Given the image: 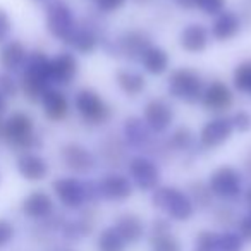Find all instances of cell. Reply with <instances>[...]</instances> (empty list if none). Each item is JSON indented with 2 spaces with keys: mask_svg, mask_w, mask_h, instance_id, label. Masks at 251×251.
Wrapping results in <instances>:
<instances>
[{
  "mask_svg": "<svg viewBox=\"0 0 251 251\" xmlns=\"http://www.w3.org/2000/svg\"><path fill=\"white\" fill-rule=\"evenodd\" d=\"M2 143L19 151H33L42 147V140L36 136L35 121L28 112H12L4 119V134Z\"/></svg>",
  "mask_w": 251,
  "mask_h": 251,
  "instance_id": "cell-1",
  "label": "cell"
},
{
  "mask_svg": "<svg viewBox=\"0 0 251 251\" xmlns=\"http://www.w3.org/2000/svg\"><path fill=\"white\" fill-rule=\"evenodd\" d=\"M169 91L172 97L188 103H196L203 95V81L196 71L181 67L172 71L169 77Z\"/></svg>",
  "mask_w": 251,
  "mask_h": 251,
  "instance_id": "cell-2",
  "label": "cell"
},
{
  "mask_svg": "<svg viewBox=\"0 0 251 251\" xmlns=\"http://www.w3.org/2000/svg\"><path fill=\"white\" fill-rule=\"evenodd\" d=\"M45 26L53 38L69 43L71 36L76 31V19L69 5L55 0L50 2L45 9Z\"/></svg>",
  "mask_w": 251,
  "mask_h": 251,
  "instance_id": "cell-3",
  "label": "cell"
},
{
  "mask_svg": "<svg viewBox=\"0 0 251 251\" xmlns=\"http://www.w3.org/2000/svg\"><path fill=\"white\" fill-rule=\"evenodd\" d=\"M74 105H76L77 114L90 124H103L110 119V107L105 103V100L97 91L90 88L77 91Z\"/></svg>",
  "mask_w": 251,
  "mask_h": 251,
  "instance_id": "cell-4",
  "label": "cell"
},
{
  "mask_svg": "<svg viewBox=\"0 0 251 251\" xmlns=\"http://www.w3.org/2000/svg\"><path fill=\"white\" fill-rule=\"evenodd\" d=\"M153 203L158 208H164L176 220H188L193 215L191 200L176 188L157 189L153 196Z\"/></svg>",
  "mask_w": 251,
  "mask_h": 251,
  "instance_id": "cell-5",
  "label": "cell"
},
{
  "mask_svg": "<svg viewBox=\"0 0 251 251\" xmlns=\"http://www.w3.org/2000/svg\"><path fill=\"white\" fill-rule=\"evenodd\" d=\"M210 193L220 196V198H234L241 191V176L234 167L224 165L219 167L212 176L208 182Z\"/></svg>",
  "mask_w": 251,
  "mask_h": 251,
  "instance_id": "cell-6",
  "label": "cell"
},
{
  "mask_svg": "<svg viewBox=\"0 0 251 251\" xmlns=\"http://www.w3.org/2000/svg\"><path fill=\"white\" fill-rule=\"evenodd\" d=\"M16 171L23 179L29 182H38L49 176V162L36 151H23L16 158Z\"/></svg>",
  "mask_w": 251,
  "mask_h": 251,
  "instance_id": "cell-7",
  "label": "cell"
},
{
  "mask_svg": "<svg viewBox=\"0 0 251 251\" xmlns=\"http://www.w3.org/2000/svg\"><path fill=\"white\" fill-rule=\"evenodd\" d=\"M77 74V59L69 52H60L50 59L49 79L53 84L66 86L76 77Z\"/></svg>",
  "mask_w": 251,
  "mask_h": 251,
  "instance_id": "cell-8",
  "label": "cell"
},
{
  "mask_svg": "<svg viewBox=\"0 0 251 251\" xmlns=\"http://www.w3.org/2000/svg\"><path fill=\"white\" fill-rule=\"evenodd\" d=\"M52 188L60 203L67 208H77L83 205L84 198H86V188L83 186V182H79L74 177L55 179Z\"/></svg>",
  "mask_w": 251,
  "mask_h": 251,
  "instance_id": "cell-9",
  "label": "cell"
},
{
  "mask_svg": "<svg viewBox=\"0 0 251 251\" xmlns=\"http://www.w3.org/2000/svg\"><path fill=\"white\" fill-rule=\"evenodd\" d=\"M28 53V49L21 40L11 38L4 45H0V69L11 74L18 73L25 67Z\"/></svg>",
  "mask_w": 251,
  "mask_h": 251,
  "instance_id": "cell-10",
  "label": "cell"
},
{
  "mask_svg": "<svg viewBox=\"0 0 251 251\" xmlns=\"http://www.w3.org/2000/svg\"><path fill=\"white\" fill-rule=\"evenodd\" d=\"M232 121L227 117H219L206 122L200 133V141L205 148H217L232 136Z\"/></svg>",
  "mask_w": 251,
  "mask_h": 251,
  "instance_id": "cell-11",
  "label": "cell"
},
{
  "mask_svg": "<svg viewBox=\"0 0 251 251\" xmlns=\"http://www.w3.org/2000/svg\"><path fill=\"white\" fill-rule=\"evenodd\" d=\"M60 158H62L64 165L69 171L77 172V174H84V172L93 169V155L79 143H67L60 148Z\"/></svg>",
  "mask_w": 251,
  "mask_h": 251,
  "instance_id": "cell-12",
  "label": "cell"
},
{
  "mask_svg": "<svg viewBox=\"0 0 251 251\" xmlns=\"http://www.w3.org/2000/svg\"><path fill=\"white\" fill-rule=\"evenodd\" d=\"M129 172L133 176L134 182L138 184V188L143 189V191H150V189L157 188L158 179H160L158 167L145 157H134L129 162Z\"/></svg>",
  "mask_w": 251,
  "mask_h": 251,
  "instance_id": "cell-13",
  "label": "cell"
},
{
  "mask_svg": "<svg viewBox=\"0 0 251 251\" xmlns=\"http://www.w3.org/2000/svg\"><path fill=\"white\" fill-rule=\"evenodd\" d=\"M21 212L29 219H47L53 212V200L50 198L49 193L42 189L31 191L21 203Z\"/></svg>",
  "mask_w": 251,
  "mask_h": 251,
  "instance_id": "cell-14",
  "label": "cell"
},
{
  "mask_svg": "<svg viewBox=\"0 0 251 251\" xmlns=\"http://www.w3.org/2000/svg\"><path fill=\"white\" fill-rule=\"evenodd\" d=\"M40 103H42L45 117L52 122L64 121V119L67 117V114H69V101H67V97L60 90H55V88H49V90L43 93Z\"/></svg>",
  "mask_w": 251,
  "mask_h": 251,
  "instance_id": "cell-15",
  "label": "cell"
},
{
  "mask_svg": "<svg viewBox=\"0 0 251 251\" xmlns=\"http://www.w3.org/2000/svg\"><path fill=\"white\" fill-rule=\"evenodd\" d=\"M172 119H174V112H172L171 105L167 101L151 100L145 107V122L157 133H162V131L167 129Z\"/></svg>",
  "mask_w": 251,
  "mask_h": 251,
  "instance_id": "cell-16",
  "label": "cell"
},
{
  "mask_svg": "<svg viewBox=\"0 0 251 251\" xmlns=\"http://www.w3.org/2000/svg\"><path fill=\"white\" fill-rule=\"evenodd\" d=\"M234 97L224 83H212L201 95V103L206 110L226 112L232 107Z\"/></svg>",
  "mask_w": 251,
  "mask_h": 251,
  "instance_id": "cell-17",
  "label": "cell"
},
{
  "mask_svg": "<svg viewBox=\"0 0 251 251\" xmlns=\"http://www.w3.org/2000/svg\"><path fill=\"white\" fill-rule=\"evenodd\" d=\"M181 47L189 53H200L208 45V31L201 25H189L181 31L179 36Z\"/></svg>",
  "mask_w": 251,
  "mask_h": 251,
  "instance_id": "cell-18",
  "label": "cell"
},
{
  "mask_svg": "<svg viewBox=\"0 0 251 251\" xmlns=\"http://www.w3.org/2000/svg\"><path fill=\"white\" fill-rule=\"evenodd\" d=\"M100 193L108 200H126L129 198L133 188L127 177L119 174L107 176L103 181L100 182Z\"/></svg>",
  "mask_w": 251,
  "mask_h": 251,
  "instance_id": "cell-19",
  "label": "cell"
},
{
  "mask_svg": "<svg viewBox=\"0 0 251 251\" xmlns=\"http://www.w3.org/2000/svg\"><path fill=\"white\" fill-rule=\"evenodd\" d=\"M241 21L234 12H220L219 18L215 19L212 28V35L215 36L219 42H227V40H232L234 36L239 33Z\"/></svg>",
  "mask_w": 251,
  "mask_h": 251,
  "instance_id": "cell-20",
  "label": "cell"
},
{
  "mask_svg": "<svg viewBox=\"0 0 251 251\" xmlns=\"http://www.w3.org/2000/svg\"><path fill=\"white\" fill-rule=\"evenodd\" d=\"M141 62H143L145 69L150 74H164L169 67V55L164 49L160 47H148L147 52L141 55Z\"/></svg>",
  "mask_w": 251,
  "mask_h": 251,
  "instance_id": "cell-21",
  "label": "cell"
},
{
  "mask_svg": "<svg viewBox=\"0 0 251 251\" xmlns=\"http://www.w3.org/2000/svg\"><path fill=\"white\" fill-rule=\"evenodd\" d=\"M114 229L117 230V234L124 241L134 243V241L140 239L141 234H143V224H141V220L138 219L136 215L127 213V215H122L121 219L117 220Z\"/></svg>",
  "mask_w": 251,
  "mask_h": 251,
  "instance_id": "cell-22",
  "label": "cell"
},
{
  "mask_svg": "<svg viewBox=\"0 0 251 251\" xmlns=\"http://www.w3.org/2000/svg\"><path fill=\"white\" fill-rule=\"evenodd\" d=\"M117 84L126 95H131V97H136L141 91L145 90V77L140 73H133V71H119L117 76Z\"/></svg>",
  "mask_w": 251,
  "mask_h": 251,
  "instance_id": "cell-23",
  "label": "cell"
},
{
  "mask_svg": "<svg viewBox=\"0 0 251 251\" xmlns=\"http://www.w3.org/2000/svg\"><path fill=\"white\" fill-rule=\"evenodd\" d=\"M148 38L140 31H131L122 38V52L131 59L141 57L148 49Z\"/></svg>",
  "mask_w": 251,
  "mask_h": 251,
  "instance_id": "cell-24",
  "label": "cell"
},
{
  "mask_svg": "<svg viewBox=\"0 0 251 251\" xmlns=\"http://www.w3.org/2000/svg\"><path fill=\"white\" fill-rule=\"evenodd\" d=\"M69 43L77 50L79 53H91L95 49H97V38L91 31L88 29H79L76 28L74 35L71 36Z\"/></svg>",
  "mask_w": 251,
  "mask_h": 251,
  "instance_id": "cell-25",
  "label": "cell"
},
{
  "mask_svg": "<svg viewBox=\"0 0 251 251\" xmlns=\"http://www.w3.org/2000/svg\"><path fill=\"white\" fill-rule=\"evenodd\" d=\"M234 86L246 95H251V59L237 64L234 69Z\"/></svg>",
  "mask_w": 251,
  "mask_h": 251,
  "instance_id": "cell-26",
  "label": "cell"
},
{
  "mask_svg": "<svg viewBox=\"0 0 251 251\" xmlns=\"http://www.w3.org/2000/svg\"><path fill=\"white\" fill-rule=\"evenodd\" d=\"M124 243L115 229H105L98 239V250L100 251H124Z\"/></svg>",
  "mask_w": 251,
  "mask_h": 251,
  "instance_id": "cell-27",
  "label": "cell"
},
{
  "mask_svg": "<svg viewBox=\"0 0 251 251\" xmlns=\"http://www.w3.org/2000/svg\"><path fill=\"white\" fill-rule=\"evenodd\" d=\"M126 136L133 145H143L145 140L148 138L147 129L143 127V122L136 117H131L126 121Z\"/></svg>",
  "mask_w": 251,
  "mask_h": 251,
  "instance_id": "cell-28",
  "label": "cell"
},
{
  "mask_svg": "<svg viewBox=\"0 0 251 251\" xmlns=\"http://www.w3.org/2000/svg\"><path fill=\"white\" fill-rule=\"evenodd\" d=\"M153 251H181V244L167 232H160L153 237Z\"/></svg>",
  "mask_w": 251,
  "mask_h": 251,
  "instance_id": "cell-29",
  "label": "cell"
},
{
  "mask_svg": "<svg viewBox=\"0 0 251 251\" xmlns=\"http://www.w3.org/2000/svg\"><path fill=\"white\" fill-rule=\"evenodd\" d=\"M0 93L7 98H14L19 93V81L14 79L11 73L0 71Z\"/></svg>",
  "mask_w": 251,
  "mask_h": 251,
  "instance_id": "cell-30",
  "label": "cell"
},
{
  "mask_svg": "<svg viewBox=\"0 0 251 251\" xmlns=\"http://www.w3.org/2000/svg\"><path fill=\"white\" fill-rule=\"evenodd\" d=\"M12 29H14V21H12L11 14L7 9L0 7V45H4L5 42L11 40Z\"/></svg>",
  "mask_w": 251,
  "mask_h": 251,
  "instance_id": "cell-31",
  "label": "cell"
},
{
  "mask_svg": "<svg viewBox=\"0 0 251 251\" xmlns=\"http://www.w3.org/2000/svg\"><path fill=\"white\" fill-rule=\"evenodd\" d=\"M219 250V236L213 232H201L198 236V243H196L195 251H213Z\"/></svg>",
  "mask_w": 251,
  "mask_h": 251,
  "instance_id": "cell-32",
  "label": "cell"
},
{
  "mask_svg": "<svg viewBox=\"0 0 251 251\" xmlns=\"http://www.w3.org/2000/svg\"><path fill=\"white\" fill-rule=\"evenodd\" d=\"M195 5L205 14H220L226 7V0H195Z\"/></svg>",
  "mask_w": 251,
  "mask_h": 251,
  "instance_id": "cell-33",
  "label": "cell"
},
{
  "mask_svg": "<svg viewBox=\"0 0 251 251\" xmlns=\"http://www.w3.org/2000/svg\"><path fill=\"white\" fill-rule=\"evenodd\" d=\"M220 251H241V239L236 234H224L219 237Z\"/></svg>",
  "mask_w": 251,
  "mask_h": 251,
  "instance_id": "cell-34",
  "label": "cell"
},
{
  "mask_svg": "<svg viewBox=\"0 0 251 251\" xmlns=\"http://www.w3.org/2000/svg\"><path fill=\"white\" fill-rule=\"evenodd\" d=\"M191 131L186 129V127H181V129H177L174 133V136H172V143H174L176 148H179V150H184V148H188L189 145H191Z\"/></svg>",
  "mask_w": 251,
  "mask_h": 251,
  "instance_id": "cell-35",
  "label": "cell"
},
{
  "mask_svg": "<svg viewBox=\"0 0 251 251\" xmlns=\"http://www.w3.org/2000/svg\"><path fill=\"white\" fill-rule=\"evenodd\" d=\"M232 127L241 133H246L251 129V115L246 110H239L232 119Z\"/></svg>",
  "mask_w": 251,
  "mask_h": 251,
  "instance_id": "cell-36",
  "label": "cell"
},
{
  "mask_svg": "<svg viewBox=\"0 0 251 251\" xmlns=\"http://www.w3.org/2000/svg\"><path fill=\"white\" fill-rule=\"evenodd\" d=\"M14 226H12L9 220L5 219H0V250L5 246V244H9L12 241V237H14Z\"/></svg>",
  "mask_w": 251,
  "mask_h": 251,
  "instance_id": "cell-37",
  "label": "cell"
},
{
  "mask_svg": "<svg viewBox=\"0 0 251 251\" xmlns=\"http://www.w3.org/2000/svg\"><path fill=\"white\" fill-rule=\"evenodd\" d=\"M95 2H97L98 9H101L103 12H114L126 4V0H95Z\"/></svg>",
  "mask_w": 251,
  "mask_h": 251,
  "instance_id": "cell-38",
  "label": "cell"
},
{
  "mask_svg": "<svg viewBox=\"0 0 251 251\" xmlns=\"http://www.w3.org/2000/svg\"><path fill=\"white\" fill-rule=\"evenodd\" d=\"M239 230H241V236L246 237V239H251V213L243 219V222H241V226H239Z\"/></svg>",
  "mask_w": 251,
  "mask_h": 251,
  "instance_id": "cell-39",
  "label": "cell"
},
{
  "mask_svg": "<svg viewBox=\"0 0 251 251\" xmlns=\"http://www.w3.org/2000/svg\"><path fill=\"white\" fill-rule=\"evenodd\" d=\"M7 108H9V98L0 93V119H4V115L7 114Z\"/></svg>",
  "mask_w": 251,
  "mask_h": 251,
  "instance_id": "cell-40",
  "label": "cell"
},
{
  "mask_svg": "<svg viewBox=\"0 0 251 251\" xmlns=\"http://www.w3.org/2000/svg\"><path fill=\"white\" fill-rule=\"evenodd\" d=\"M181 7H184V9H191V7H195V0H176Z\"/></svg>",
  "mask_w": 251,
  "mask_h": 251,
  "instance_id": "cell-41",
  "label": "cell"
},
{
  "mask_svg": "<svg viewBox=\"0 0 251 251\" xmlns=\"http://www.w3.org/2000/svg\"><path fill=\"white\" fill-rule=\"evenodd\" d=\"M246 203H248V206L251 208V188L248 189V193H246Z\"/></svg>",
  "mask_w": 251,
  "mask_h": 251,
  "instance_id": "cell-42",
  "label": "cell"
},
{
  "mask_svg": "<svg viewBox=\"0 0 251 251\" xmlns=\"http://www.w3.org/2000/svg\"><path fill=\"white\" fill-rule=\"evenodd\" d=\"M2 134H4V119H0V143H2Z\"/></svg>",
  "mask_w": 251,
  "mask_h": 251,
  "instance_id": "cell-43",
  "label": "cell"
},
{
  "mask_svg": "<svg viewBox=\"0 0 251 251\" xmlns=\"http://www.w3.org/2000/svg\"><path fill=\"white\" fill-rule=\"evenodd\" d=\"M136 2H148V0H136Z\"/></svg>",
  "mask_w": 251,
  "mask_h": 251,
  "instance_id": "cell-44",
  "label": "cell"
},
{
  "mask_svg": "<svg viewBox=\"0 0 251 251\" xmlns=\"http://www.w3.org/2000/svg\"><path fill=\"white\" fill-rule=\"evenodd\" d=\"M33 2H43V0H33Z\"/></svg>",
  "mask_w": 251,
  "mask_h": 251,
  "instance_id": "cell-45",
  "label": "cell"
},
{
  "mask_svg": "<svg viewBox=\"0 0 251 251\" xmlns=\"http://www.w3.org/2000/svg\"><path fill=\"white\" fill-rule=\"evenodd\" d=\"M0 182H2V176H0Z\"/></svg>",
  "mask_w": 251,
  "mask_h": 251,
  "instance_id": "cell-46",
  "label": "cell"
}]
</instances>
